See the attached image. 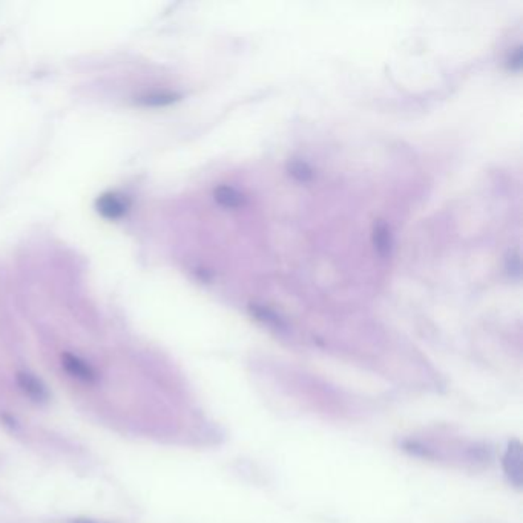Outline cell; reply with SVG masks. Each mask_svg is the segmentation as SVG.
<instances>
[{"instance_id": "1", "label": "cell", "mask_w": 523, "mask_h": 523, "mask_svg": "<svg viewBox=\"0 0 523 523\" xmlns=\"http://www.w3.org/2000/svg\"><path fill=\"white\" fill-rule=\"evenodd\" d=\"M503 470L508 476L509 482L516 487H522L523 482V456H522V443L519 441H511L505 456H503Z\"/></svg>"}, {"instance_id": "2", "label": "cell", "mask_w": 523, "mask_h": 523, "mask_svg": "<svg viewBox=\"0 0 523 523\" xmlns=\"http://www.w3.org/2000/svg\"><path fill=\"white\" fill-rule=\"evenodd\" d=\"M97 212L106 220H119L129 209V201L117 193H104L97 200Z\"/></svg>"}, {"instance_id": "3", "label": "cell", "mask_w": 523, "mask_h": 523, "mask_svg": "<svg viewBox=\"0 0 523 523\" xmlns=\"http://www.w3.org/2000/svg\"><path fill=\"white\" fill-rule=\"evenodd\" d=\"M62 365H63V369L68 373H70L72 377H75V379L82 381V382L92 384L97 379V373L94 372L92 367L86 361L80 360L79 356L71 355V353H65L62 356Z\"/></svg>"}, {"instance_id": "4", "label": "cell", "mask_w": 523, "mask_h": 523, "mask_svg": "<svg viewBox=\"0 0 523 523\" xmlns=\"http://www.w3.org/2000/svg\"><path fill=\"white\" fill-rule=\"evenodd\" d=\"M17 384L21 390L34 402H45L48 399V390L41 379L28 372L17 373Z\"/></svg>"}, {"instance_id": "5", "label": "cell", "mask_w": 523, "mask_h": 523, "mask_svg": "<svg viewBox=\"0 0 523 523\" xmlns=\"http://www.w3.org/2000/svg\"><path fill=\"white\" fill-rule=\"evenodd\" d=\"M214 197L220 206L227 207V209H234V207H239L244 205V197L241 195L238 190H235L230 186L217 188L214 192Z\"/></svg>"}, {"instance_id": "6", "label": "cell", "mask_w": 523, "mask_h": 523, "mask_svg": "<svg viewBox=\"0 0 523 523\" xmlns=\"http://www.w3.org/2000/svg\"><path fill=\"white\" fill-rule=\"evenodd\" d=\"M373 244L376 250L379 252V255L382 257L390 255L393 238L390 234V229L387 227V225H384V222H377L373 229Z\"/></svg>"}, {"instance_id": "7", "label": "cell", "mask_w": 523, "mask_h": 523, "mask_svg": "<svg viewBox=\"0 0 523 523\" xmlns=\"http://www.w3.org/2000/svg\"><path fill=\"white\" fill-rule=\"evenodd\" d=\"M180 97L177 94H169V92H153L146 97H141L139 103L144 106H166L171 103H176Z\"/></svg>"}, {"instance_id": "8", "label": "cell", "mask_w": 523, "mask_h": 523, "mask_svg": "<svg viewBox=\"0 0 523 523\" xmlns=\"http://www.w3.org/2000/svg\"><path fill=\"white\" fill-rule=\"evenodd\" d=\"M289 172L290 176H292L293 178H296L298 181H310L313 178V171L312 168L308 166L307 163L304 161H292L289 164Z\"/></svg>"}, {"instance_id": "9", "label": "cell", "mask_w": 523, "mask_h": 523, "mask_svg": "<svg viewBox=\"0 0 523 523\" xmlns=\"http://www.w3.org/2000/svg\"><path fill=\"white\" fill-rule=\"evenodd\" d=\"M252 313H254L255 316H258L261 321H266L269 324H274V325H279V318L270 312V310L264 308V307H257V306H252Z\"/></svg>"}, {"instance_id": "10", "label": "cell", "mask_w": 523, "mask_h": 523, "mask_svg": "<svg viewBox=\"0 0 523 523\" xmlns=\"http://www.w3.org/2000/svg\"><path fill=\"white\" fill-rule=\"evenodd\" d=\"M522 60H523L522 48L519 46L517 50L511 54L509 60H508V68H509V70H512V71H519L520 66H522Z\"/></svg>"}, {"instance_id": "11", "label": "cell", "mask_w": 523, "mask_h": 523, "mask_svg": "<svg viewBox=\"0 0 523 523\" xmlns=\"http://www.w3.org/2000/svg\"><path fill=\"white\" fill-rule=\"evenodd\" d=\"M508 270H509L511 275L519 276V274H520V259H519V255H509V258H508Z\"/></svg>"}, {"instance_id": "12", "label": "cell", "mask_w": 523, "mask_h": 523, "mask_svg": "<svg viewBox=\"0 0 523 523\" xmlns=\"http://www.w3.org/2000/svg\"><path fill=\"white\" fill-rule=\"evenodd\" d=\"M72 523H94V522H91V520H82V519H79V520H74Z\"/></svg>"}]
</instances>
